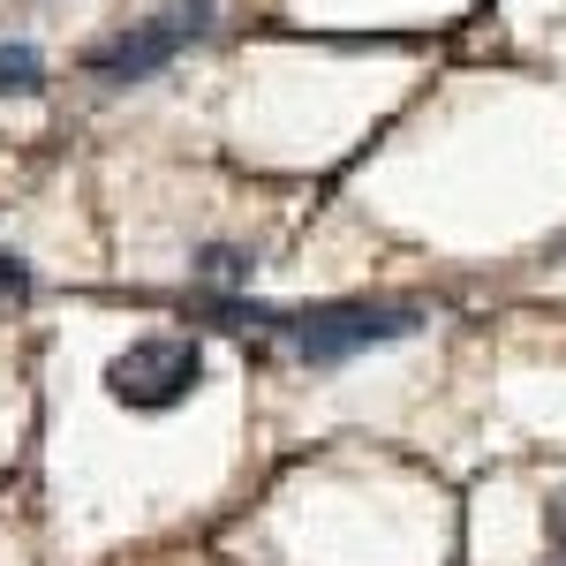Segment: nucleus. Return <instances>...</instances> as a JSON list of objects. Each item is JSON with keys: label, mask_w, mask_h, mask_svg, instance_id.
Returning a JSON list of instances; mask_svg holds the SVG:
<instances>
[{"label": "nucleus", "mask_w": 566, "mask_h": 566, "mask_svg": "<svg viewBox=\"0 0 566 566\" xmlns=\"http://www.w3.org/2000/svg\"><path fill=\"white\" fill-rule=\"evenodd\" d=\"M181 45H189V39H181V31H167V23L151 15V23L122 31L114 45H98V53H91V69H98L106 84H144L151 69H167V61H175Z\"/></svg>", "instance_id": "nucleus-3"}, {"label": "nucleus", "mask_w": 566, "mask_h": 566, "mask_svg": "<svg viewBox=\"0 0 566 566\" xmlns=\"http://www.w3.org/2000/svg\"><path fill=\"white\" fill-rule=\"evenodd\" d=\"M23 295H31V264L0 250V303H23Z\"/></svg>", "instance_id": "nucleus-7"}, {"label": "nucleus", "mask_w": 566, "mask_h": 566, "mask_svg": "<svg viewBox=\"0 0 566 566\" xmlns=\"http://www.w3.org/2000/svg\"><path fill=\"white\" fill-rule=\"evenodd\" d=\"M205 386V348L189 333H151V340H129V348L106 363V392L136 408V416H167L189 392Z\"/></svg>", "instance_id": "nucleus-2"}, {"label": "nucleus", "mask_w": 566, "mask_h": 566, "mask_svg": "<svg viewBox=\"0 0 566 566\" xmlns=\"http://www.w3.org/2000/svg\"><path fill=\"white\" fill-rule=\"evenodd\" d=\"M544 528H552V544H559V552H566V491H559V499H552V506H544Z\"/></svg>", "instance_id": "nucleus-8"}, {"label": "nucleus", "mask_w": 566, "mask_h": 566, "mask_svg": "<svg viewBox=\"0 0 566 566\" xmlns=\"http://www.w3.org/2000/svg\"><path fill=\"white\" fill-rule=\"evenodd\" d=\"M197 280H212V287H250V258H242V250H205V258H197Z\"/></svg>", "instance_id": "nucleus-5"}, {"label": "nucleus", "mask_w": 566, "mask_h": 566, "mask_svg": "<svg viewBox=\"0 0 566 566\" xmlns=\"http://www.w3.org/2000/svg\"><path fill=\"white\" fill-rule=\"evenodd\" d=\"M423 325L416 303H310V310H287V340L303 363H348L363 348H392Z\"/></svg>", "instance_id": "nucleus-1"}, {"label": "nucleus", "mask_w": 566, "mask_h": 566, "mask_svg": "<svg viewBox=\"0 0 566 566\" xmlns=\"http://www.w3.org/2000/svg\"><path fill=\"white\" fill-rule=\"evenodd\" d=\"M39 84H45L39 53H23V45H0V98H8V91H39Z\"/></svg>", "instance_id": "nucleus-4"}, {"label": "nucleus", "mask_w": 566, "mask_h": 566, "mask_svg": "<svg viewBox=\"0 0 566 566\" xmlns=\"http://www.w3.org/2000/svg\"><path fill=\"white\" fill-rule=\"evenodd\" d=\"M159 23L181 31V39H205V31H212V0H167V8H159Z\"/></svg>", "instance_id": "nucleus-6"}]
</instances>
